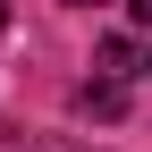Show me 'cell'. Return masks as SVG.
Listing matches in <instances>:
<instances>
[{
    "label": "cell",
    "instance_id": "6da1fadb",
    "mask_svg": "<svg viewBox=\"0 0 152 152\" xmlns=\"http://www.w3.org/2000/svg\"><path fill=\"white\" fill-rule=\"evenodd\" d=\"M127 17H135V26H152V0H127Z\"/></svg>",
    "mask_w": 152,
    "mask_h": 152
},
{
    "label": "cell",
    "instance_id": "7a4b0ae2",
    "mask_svg": "<svg viewBox=\"0 0 152 152\" xmlns=\"http://www.w3.org/2000/svg\"><path fill=\"white\" fill-rule=\"evenodd\" d=\"M0 26H9V0H0Z\"/></svg>",
    "mask_w": 152,
    "mask_h": 152
}]
</instances>
